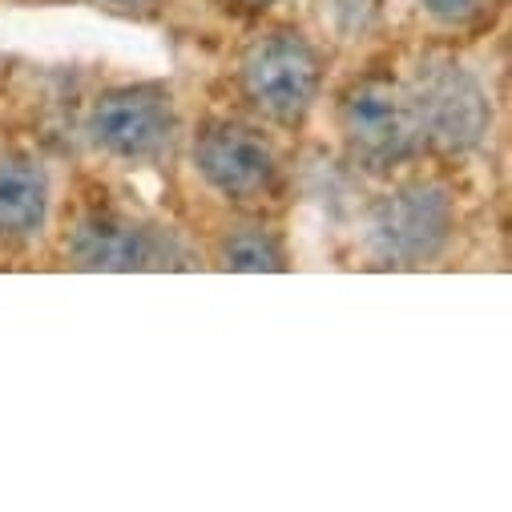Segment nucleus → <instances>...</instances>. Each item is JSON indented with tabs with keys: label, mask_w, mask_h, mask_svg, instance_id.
Instances as JSON below:
<instances>
[{
	"label": "nucleus",
	"mask_w": 512,
	"mask_h": 512,
	"mask_svg": "<svg viewBox=\"0 0 512 512\" xmlns=\"http://www.w3.org/2000/svg\"><path fill=\"white\" fill-rule=\"evenodd\" d=\"M424 150L444 158H464L484 146L492 130V101L480 77L452 53H432L416 65L408 81Z\"/></svg>",
	"instance_id": "nucleus-3"
},
{
	"label": "nucleus",
	"mask_w": 512,
	"mask_h": 512,
	"mask_svg": "<svg viewBox=\"0 0 512 512\" xmlns=\"http://www.w3.org/2000/svg\"><path fill=\"white\" fill-rule=\"evenodd\" d=\"M117 5H142V0H117Z\"/></svg>",
	"instance_id": "nucleus-13"
},
{
	"label": "nucleus",
	"mask_w": 512,
	"mask_h": 512,
	"mask_svg": "<svg viewBox=\"0 0 512 512\" xmlns=\"http://www.w3.org/2000/svg\"><path fill=\"white\" fill-rule=\"evenodd\" d=\"M89 146L121 166L162 162L178 138V105L174 93L158 81L113 85L93 97L85 117Z\"/></svg>",
	"instance_id": "nucleus-4"
},
{
	"label": "nucleus",
	"mask_w": 512,
	"mask_h": 512,
	"mask_svg": "<svg viewBox=\"0 0 512 512\" xmlns=\"http://www.w3.org/2000/svg\"><path fill=\"white\" fill-rule=\"evenodd\" d=\"M174 246L170 234L113 210L85 214L69 234V263L77 271H109V275H130V271H154L174 267Z\"/></svg>",
	"instance_id": "nucleus-7"
},
{
	"label": "nucleus",
	"mask_w": 512,
	"mask_h": 512,
	"mask_svg": "<svg viewBox=\"0 0 512 512\" xmlns=\"http://www.w3.org/2000/svg\"><path fill=\"white\" fill-rule=\"evenodd\" d=\"M375 17H379V0H323V21H331V29L347 41L367 33Z\"/></svg>",
	"instance_id": "nucleus-10"
},
{
	"label": "nucleus",
	"mask_w": 512,
	"mask_h": 512,
	"mask_svg": "<svg viewBox=\"0 0 512 512\" xmlns=\"http://www.w3.org/2000/svg\"><path fill=\"white\" fill-rule=\"evenodd\" d=\"M456 234V198L444 182L416 178L383 190L363 218V246L375 267L416 271L436 263Z\"/></svg>",
	"instance_id": "nucleus-1"
},
{
	"label": "nucleus",
	"mask_w": 512,
	"mask_h": 512,
	"mask_svg": "<svg viewBox=\"0 0 512 512\" xmlns=\"http://www.w3.org/2000/svg\"><path fill=\"white\" fill-rule=\"evenodd\" d=\"M238 81L254 113L295 130L319 101L323 61L319 49L299 29H271L246 49Z\"/></svg>",
	"instance_id": "nucleus-5"
},
{
	"label": "nucleus",
	"mask_w": 512,
	"mask_h": 512,
	"mask_svg": "<svg viewBox=\"0 0 512 512\" xmlns=\"http://www.w3.org/2000/svg\"><path fill=\"white\" fill-rule=\"evenodd\" d=\"M242 5H250V9H271L275 0H242Z\"/></svg>",
	"instance_id": "nucleus-12"
},
{
	"label": "nucleus",
	"mask_w": 512,
	"mask_h": 512,
	"mask_svg": "<svg viewBox=\"0 0 512 512\" xmlns=\"http://www.w3.org/2000/svg\"><path fill=\"white\" fill-rule=\"evenodd\" d=\"M194 170L218 198L234 206H254L279 186L275 146L254 125L230 117H210L194 134Z\"/></svg>",
	"instance_id": "nucleus-6"
},
{
	"label": "nucleus",
	"mask_w": 512,
	"mask_h": 512,
	"mask_svg": "<svg viewBox=\"0 0 512 512\" xmlns=\"http://www.w3.org/2000/svg\"><path fill=\"white\" fill-rule=\"evenodd\" d=\"M49 218V174L33 154L0 150V242H29Z\"/></svg>",
	"instance_id": "nucleus-8"
},
{
	"label": "nucleus",
	"mask_w": 512,
	"mask_h": 512,
	"mask_svg": "<svg viewBox=\"0 0 512 512\" xmlns=\"http://www.w3.org/2000/svg\"><path fill=\"white\" fill-rule=\"evenodd\" d=\"M420 5L440 25H464L484 9V0H420Z\"/></svg>",
	"instance_id": "nucleus-11"
},
{
	"label": "nucleus",
	"mask_w": 512,
	"mask_h": 512,
	"mask_svg": "<svg viewBox=\"0 0 512 512\" xmlns=\"http://www.w3.org/2000/svg\"><path fill=\"white\" fill-rule=\"evenodd\" d=\"M218 263L226 271H242V275H275V271H287V250L271 230L246 226V230H234L222 238Z\"/></svg>",
	"instance_id": "nucleus-9"
},
{
	"label": "nucleus",
	"mask_w": 512,
	"mask_h": 512,
	"mask_svg": "<svg viewBox=\"0 0 512 512\" xmlns=\"http://www.w3.org/2000/svg\"><path fill=\"white\" fill-rule=\"evenodd\" d=\"M339 138L347 146V158L371 174L408 166L424 150L408 81L383 73L351 81L339 97Z\"/></svg>",
	"instance_id": "nucleus-2"
}]
</instances>
